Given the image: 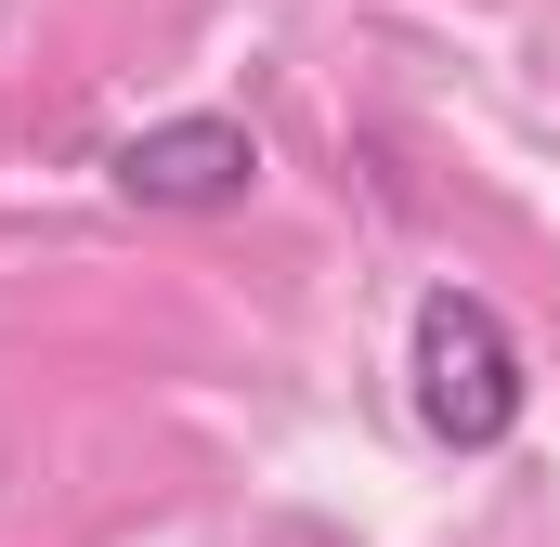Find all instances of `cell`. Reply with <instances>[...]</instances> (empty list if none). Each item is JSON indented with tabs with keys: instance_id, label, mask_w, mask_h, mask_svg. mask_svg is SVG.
<instances>
[{
	"instance_id": "obj_1",
	"label": "cell",
	"mask_w": 560,
	"mask_h": 547,
	"mask_svg": "<svg viewBox=\"0 0 560 547\" xmlns=\"http://www.w3.org/2000/svg\"><path fill=\"white\" fill-rule=\"evenodd\" d=\"M405 379H418V430L443 456H495L522 430V339L482 287H430L405 326Z\"/></svg>"
},
{
	"instance_id": "obj_2",
	"label": "cell",
	"mask_w": 560,
	"mask_h": 547,
	"mask_svg": "<svg viewBox=\"0 0 560 547\" xmlns=\"http://www.w3.org/2000/svg\"><path fill=\"white\" fill-rule=\"evenodd\" d=\"M248 183H261V143L248 118H156V131L118 143V196L131 209H248Z\"/></svg>"
}]
</instances>
